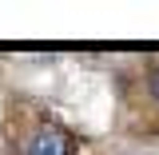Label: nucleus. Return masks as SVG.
Wrapping results in <instances>:
<instances>
[{
    "mask_svg": "<svg viewBox=\"0 0 159 155\" xmlns=\"http://www.w3.org/2000/svg\"><path fill=\"white\" fill-rule=\"evenodd\" d=\"M28 155H72V139L60 127H40L28 143Z\"/></svg>",
    "mask_w": 159,
    "mask_h": 155,
    "instance_id": "nucleus-1",
    "label": "nucleus"
},
{
    "mask_svg": "<svg viewBox=\"0 0 159 155\" xmlns=\"http://www.w3.org/2000/svg\"><path fill=\"white\" fill-rule=\"evenodd\" d=\"M155 96H159V76H155Z\"/></svg>",
    "mask_w": 159,
    "mask_h": 155,
    "instance_id": "nucleus-2",
    "label": "nucleus"
}]
</instances>
